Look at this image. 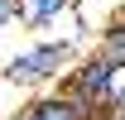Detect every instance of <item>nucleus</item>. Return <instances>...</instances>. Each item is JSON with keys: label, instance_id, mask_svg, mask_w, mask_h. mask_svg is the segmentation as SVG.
<instances>
[{"label": "nucleus", "instance_id": "obj_4", "mask_svg": "<svg viewBox=\"0 0 125 120\" xmlns=\"http://www.w3.org/2000/svg\"><path fill=\"white\" fill-rule=\"evenodd\" d=\"M72 5H77V0H19V24H24V29H48V24H58Z\"/></svg>", "mask_w": 125, "mask_h": 120}, {"label": "nucleus", "instance_id": "obj_6", "mask_svg": "<svg viewBox=\"0 0 125 120\" xmlns=\"http://www.w3.org/2000/svg\"><path fill=\"white\" fill-rule=\"evenodd\" d=\"M101 110H115V115H125V67H115V82H111V96Z\"/></svg>", "mask_w": 125, "mask_h": 120}, {"label": "nucleus", "instance_id": "obj_3", "mask_svg": "<svg viewBox=\"0 0 125 120\" xmlns=\"http://www.w3.org/2000/svg\"><path fill=\"white\" fill-rule=\"evenodd\" d=\"M87 115H92V110L82 101H72L67 91H48V96H34L15 120H87Z\"/></svg>", "mask_w": 125, "mask_h": 120}, {"label": "nucleus", "instance_id": "obj_7", "mask_svg": "<svg viewBox=\"0 0 125 120\" xmlns=\"http://www.w3.org/2000/svg\"><path fill=\"white\" fill-rule=\"evenodd\" d=\"M19 24V0H0V34Z\"/></svg>", "mask_w": 125, "mask_h": 120}, {"label": "nucleus", "instance_id": "obj_2", "mask_svg": "<svg viewBox=\"0 0 125 120\" xmlns=\"http://www.w3.org/2000/svg\"><path fill=\"white\" fill-rule=\"evenodd\" d=\"M111 82H115V62H106L101 53H92V58H82L77 67L62 72V91H67L72 101H82L87 110H101V106H106Z\"/></svg>", "mask_w": 125, "mask_h": 120}, {"label": "nucleus", "instance_id": "obj_5", "mask_svg": "<svg viewBox=\"0 0 125 120\" xmlns=\"http://www.w3.org/2000/svg\"><path fill=\"white\" fill-rule=\"evenodd\" d=\"M96 53H101L106 62H115V67H125V10L96 34Z\"/></svg>", "mask_w": 125, "mask_h": 120}, {"label": "nucleus", "instance_id": "obj_1", "mask_svg": "<svg viewBox=\"0 0 125 120\" xmlns=\"http://www.w3.org/2000/svg\"><path fill=\"white\" fill-rule=\"evenodd\" d=\"M67 67H72V43L67 39H39V43H29L24 53H15L5 62V77L19 82V87H39V82L62 77Z\"/></svg>", "mask_w": 125, "mask_h": 120}]
</instances>
